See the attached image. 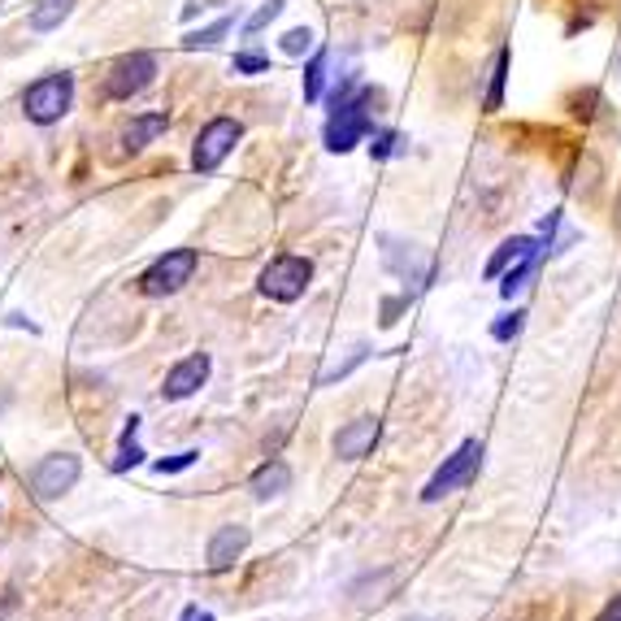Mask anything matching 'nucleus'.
I'll use <instances>...</instances> for the list:
<instances>
[{"instance_id": "nucleus-1", "label": "nucleus", "mask_w": 621, "mask_h": 621, "mask_svg": "<svg viewBox=\"0 0 621 621\" xmlns=\"http://www.w3.org/2000/svg\"><path fill=\"white\" fill-rule=\"evenodd\" d=\"M74 105V74L57 70V74H44L35 78L26 92H22V113L35 122V126H52L70 113Z\"/></svg>"}, {"instance_id": "nucleus-2", "label": "nucleus", "mask_w": 621, "mask_h": 621, "mask_svg": "<svg viewBox=\"0 0 621 621\" xmlns=\"http://www.w3.org/2000/svg\"><path fill=\"white\" fill-rule=\"evenodd\" d=\"M196 266H200V253L196 248H170L166 257H157L144 275H139V292L144 296H174V292H183L187 283H192V275H196Z\"/></svg>"}, {"instance_id": "nucleus-3", "label": "nucleus", "mask_w": 621, "mask_h": 621, "mask_svg": "<svg viewBox=\"0 0 621 621\" xmlns=\"http://www.w3.org/2000/svg\"><path fill=\"white\" fill-rule=\"evenodd\" d=\"M313 283V261L309 257H275L266 270H261V279H257V288H261V296H270V301H279V305H292V301H301L305 292H309Z\"/></svg>"}, {"instance_id": "nucleus-4", "label": "nucleus", "mask_w": 621, "mask_h": 621, "mask_svg": "<svg viewBox=\"0 0 621 621\" xmlns=\"http://www.w3.org/2000/svg\"><path fill=\"white\" fill-rule=\"evenodd\" d=\"M374 100H378L374 92H361V96L334 105V113L326 122V148L330 153H352L365 139V131H369V105Z\"/></svg>"}, {"instance_id": "nucleus-5", "label": "nucleus", "mask_w": 621, "mask_h": 621, "mask_svg": "<svg viewBox=\"0 0 621 621\" xmlns=\"http://www.w3.org/2000/svg\"><path fill=\"white\" fill-rule=\"evenodd\" d=\"M478 465H483V443L478 439H465L439 470H435V478L422 487V500L426 504H435V500H443V496H452V491H461L474 474H478Z\"/></svg>"}, {"instance_id": "nucleus-6", "label": "nucleus", "mask_w": 621, "mask_h": 621, "mask_svg": "<svg viewBox=\"0 0 621 621\" xmlns=\"http://www.w3.org/2000/svg\"><path fill=\"white\" fill-rule=\"evenodd\" d=\"M244 139V126L235 118H214L200 135H196V148H192V170L196 174H214L231 153L235 144Z\"/></svg>"}, {"instance_id": "nucleus-7", "label": "nucleus", "mask_w": 621, "mask_h": 621, "mask_svg": "<svg viewBox=\"0 0 621 621\" xmlns=\"http://www.w3.org/2000/svg\"><path fill=\"white\" fill-rule=\"evenodd\" d=\"M153 78H157V57H153V52H126V57H118V61L109 65L100 92H105L109 100H131V96H139Z\"/></svg>"}, {"instance_id": "nucleus-8", "label": "nucleus", "mask_w": 621, "mask_h": 621, "mask_svg": "<svg viewBox=\"0 0 621 621\" xmlns=\"http://www.w3.org/2000/svg\"><path fill=\"white\" fill-rule=\"evenodd\" d=\"M78 474H83L78 456H70V452L44 456L35 465V474H31V491H35V500H57V496H65L78 483Z\"/></svg>"}, {"instance_id": "nucleus-9", "label": "nucleus", "mask_w": 621, "mask_h": 621, "mask_svg": "<svg viewBox=\"0 0 621 621\" xmlns=\"http://www.w3.org/2000/svg\"><path fill=\"white\" fill-rule=\"evenodd\" d=\"M205 382H209V356H205V352H196V356L179 361V365L166 374V382H161V400H187V395H196Z\"/></svg>"}, {"instance_id": "nucleus-10", "label": "nucleus", "mask_w": 621, "mask_h": 621, "mask_svg": "<svg viewBox=\"0 0 621 621\" xmlns=\"http://www.w3.org/2000/svg\"><path fill=\"white\" fill-rule=\"evenodd\" d=\"M378 435H382V422H378V417H352V422L334 435V456H339V461H361V456L374 452Z\"/></svg>"}, {"instance_id": "nucleus-11", "label": "nucleus", "mask_w": 621, "mask_h": 621, "mask_svg": "<svg viewBox=\"0 0 621 621\" xmlns=\"http://www.w3.org/2000/svg\"><path fill=\"white\" fill-rule=\"evenodd\" d=\"M382 261L391 275H400L404 283L413 288H426L430 283V261L413 248V244H395V240H382Z\"/></svg>"}, {"instance_id": "nucleus-12", "label": "nucleus", "mask_w": 621, "mask_h": 621, "mask_svg": "<svg viewBox=\"0 0 621 621\" xmlns=\"http://www.w3.org/2000/svg\"><path fill=\"white\" fill-rule=\"evenodd\" d=\"M248 526H240V522H231V526H218V535L209 539V570L214 574H222V570H231L240 557H244V548H248Z\"/></svg>"}, {"instance_id": "nucleus-13", "label": "nucleus", "mask_w": 621, "mask_h": 621, "mask_svg": "<svg viewBox=\"0 0 621 621\" xmlns=\"http://www.w3.org/2000/svg\"><path fill=\"white\" fill-rule=\"evenodd\" d=\"M166 126H170L166 113H139V118H131L126 131H122V153H144Z\"/></svg>"}, {"instance_id": "nucleus-14", "label": "nucleus", "mask_w": 621, "mask_h": 621, "mask_svg": "<svg viewBox=\"0 0 621 621\" xmlns=\"http://www.w3.org/2000/svg\"><path fill=\"white\" fill-rule=\"evenodd\" d=\"M535 248H539V244H535L531 235H513V240H504V244L496 248V257L487 261V279H500V275H509V270H513L522 257H531Z\"/></svg>"}, {"instance_id": "nucleus-15", "label": "nucleus", "mask_w": 621, "mask_h": 621, "mask_svg": "<svg viewBox=\"0 0 621 621\" xmlns=\"http://www.w3.org/2000/svg\"><path fill=\"white\" fill-rule=\"evenodd\" d=\"M288 487H292V470H288V461H266V465L253 474V496H257V500L283 496Z\"/></svg>"}, {"instance_id": "nucleus-16", "label": "nucleus", "mask_w": 621, "mask_h": 621, "mask_svg": "<svg viewBox=\"0 0 621 621\" xmlns=\"http://www.w3.org/2000/svg\"><path fill=\"white\" fill-rule=\"evenodd\" d=\"M70 9H74V0H39L31 9V31H57L70 17Z\"/></svg>"}, {"instance_id": "nucleus-17", "label": "nucleus", "mask_w": 621, "mask_h": 621, "mask_svg": "<svg viewBox=\"0 0 621 621\" xmlns=\"http://www.w3.org/2000/svg\"><path fill=\"white\" fill-rule=\"evenodd\" d=\"M509 61H513V52H509V48H500V52H496V65H491V87H487V100H483V109H487V113H496V109L504 105V83H509Z\"/></svg>"}, {"instance_id": "nucleus-18", "label": "nucleus", "mask_w": 621, "mask_h": 621, "mask_svg": "<svg viewBox=\"0 0 621 621\" xmlns=\"http://www.w3.org/2000/svg\"><path fill=\"white\" fill-rule=\"evenodd\" d=\"M135 430H139V417H131V426L122 430V448H118V456H113V474H126V470H135V465L144 461V448L135 443Z\"/></svg>"}, {"instance_id": "nucleus-19", "label": "nucleus", "mask_w": 621, "mask_h": 621, "mask_svg": "<svg viewBox=\"0 0 621 621\" xmlns=\"http://www.w3.org/2000/svg\"><path fill=\"white\" fill-rule=\"evenodd\" d=\"M535 261H539V248H535L531 257H522V261H518V266L504 275V283H500V296H504V301H513V296L526 288V279L535 275Z\"/></svg>"}, {"instance_id": "nucleus-20", "label": "nucleus", "mask_w": 621, "mask_h": 621, "mask_svg": "<svg viewBox=\"0 0 621 621\" xmlns=\"http://www.w3.org/2000/svg\"><path fill=\"white\" fill-rule=\"evenodd\" d=\"M231 31V17H218L214 26H205V31H192V35H183V48H214L222 35Z\"/></svg>"}, {"instance_id": "nucleus-21", "label": "nucleus", "mask_w": 621, "mask_h": 621, "mask_svg": "<svg viewBox=\"0 0 621 621\" xmlns=\"http://www.w3.org/2000/svg\"><path fill=\"white\" fill-rule=\"evenodd\" d=\"M374 161H387V157H400L404 153V139L395 131H374V144H369Z\"/></svg>"}, {"instance_id": "nucleus-22", "label": "nucleus", "mask_w": 621, "mask_h": 621, "mask_svg": "<svg viewBox=\"0 0 621 621\" xmlns=\"http://www.w3.org/2000/svg\"><path fill=\"white\" fill-rule=\"evenodd\" d=\"M321 78H326V52H313V61L305 65V100L321 96Z\"/></svg>"}, {"instance_id": "nucleus-23", "label": "nucleus", "mask_w": 621, "mask_h": 621, "mask_svg": "<svg viewBox=\"0 0 621 621\" xmlns=\"http://www.w3.org/2000/svg\"><path fill=\"white\" fill-rule=\"evenodd\" d=\"M279 13H283V0H266V4L244 22V31H248V35H257V31H261V26H270Z\"/></svg>"}, {"instance_id": "nucleus-24", "label": "nucleus", "mask_w": 621, "mask_h": 621, "mask_svg": "<svg viewBox=\"0 0 621 621\" xmlns=\"http://www.w3.org/2000/svg\"><path fill=\"white\" fill-rule=\"evenodd\" d=\"M309 48H313L309 26H296V31H288V35H283V52H288V57H305Z\"/></svg>"}, {"instance_id": "nucleus-25", "label": "nucleus", "mask_w": 621, "mask_h": 621, "mask_svg": "<svg viewBox=\"0 0 621 621\" xmlns=\"http://www.w3.org/2000/svg\"><path fill=\"white\" fill-rule=\"evenodd\" d=\"M196 461H200V452L187 448V452H179V456H170V461H157L153 470H157V474H183V470H192Z\"/></svg>"}, {"instance_id": "nucleus-26", "label": "nucleus", "mask_w": 621, "mask_h": 621, "mask_svg": "<svg viewBox=\"0 0 621 621\" xmlns=\"http://www.w3.org/2000/svg\"><path fill=\"white\" fill-rule=\"evenodd\" d=\"M522 326H526V313H522V309H513V313H509V317H500V321L491 326V334H496L500 343H509V339H513V334H518Z\"/></svg>"}, {"instance_id": "nucleus-27", "label": "nucleus", "mask_w": 621, "mask_h": 621, "mask_svg": "<svg viewBox=\"0 0 621 621\" xmlns=\"http://www.w3.org/2000/svg\"><path fill=\"white\" fill-rule=\"evenodd\" d=\"M261 70H270V57H261V52H240L235 57V74H261Z\"/></svg>"}, {"instance_id": "nucleus-28", "label": "nucleus", "mask_w": 621, "mask_h": 621, "mask_svg": "<svg viewBox=\"0 0 621 621\" xmlns=\"http://www.w3.org/2000/svg\"><path fill=\"white\" fill-rule=\"evenodd\" d=\"M596 621H621V596L618 600H609V605H605V613H600Z\"/></svg>"}, {"instance_id": "nucleus-29", "label": "nucleus", "mask_w": 621, "mask_h": 621, "mask_svg": "<svg viewBox=\"0 0 621 621\" xmlns=\"http://www.w3.org/2000/svg\"><path fill=\"white\" fill-rule=\"evenodd\" d=\"M179 621H214V613H209V609H196V605H192V609H183V618Z\"/></svg>"}, {"instance_id": "nucleus-30", "label": "nucleus", "mask_w": 621, "mask_h": 621, "mask_svg": "<svg viewBox=\"0 0 621 621\" xmlns=\"http://www.w3.org/2000/svg\"><path fill=\"white\" fill-rule=\"evenodd\" d=\"M618 231H621V187H618Z\"/></svg>"}, {"instance_id": "nucleus-31", "label": "nucleus", "mask_w": 621, "mask_h": 621, "mask_svg": "<svg viewBox=\"0 0 621 621\" xmlns=\"http://www.w3.org/2000/svg\"><path fill=\"white\" fill-rule=\"evenodd\" d=\"M404 621H435V618H404Z\"/></svg>"}]
</instances>
